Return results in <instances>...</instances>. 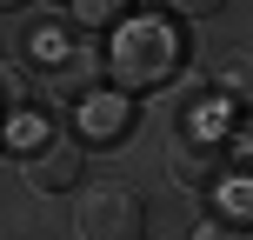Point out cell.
Returning a JSON list of instances; mask_svg holds the SVG:
<instances>
[{"instance_id":"obj_1","label":"cell","mask_w":253,"mask_h":240,"mask_svg":"<svg viewBox=\"0 0 253 240\" xmlns=\"http://www.w3.org/2000/svg\"><path fill=\"white\" fill-rule=\"evenodd\" d=\"M180 67H187V40H180L173 20H160V13H147V20H120L114 27V47H107V80H114V94H160L180 80Z\"/></svg>"},{"instance_id":"obj_2","label":"cell","mask_w":253,"mask_h":240,"mask_svg":"<svg viewBox=\"0 0 253 240\" xmlns=\"http://www.w3.org/2000/svg\"><path fill=\"white\" fill-rule=\"evenodd\" d=\"M233 140L213 134V107H200V114H187L173 127V147H167V174H173V187L200 193V200H213V193H227L233 180Z\"/></svg>"},{"instance_id":"obj_3","label":"cell","mask_w":253,"mask_h":240,"mask_svg":"<svg viewBox=\"0 0 253 240\" xmlns=\"http://www.w3.org/2000/svg\"><path fill=\"white\" fill-rule=\"evenodd\" d=\"M74 227H80V240H140L147 234V200L120 180H93L74 207Z\"/></svg>"},{"instance_id":"obj_4","label":"cell","mask_w":253,"mask_h":240,"mask_svg":"<svg viewBox=\"0 0 253 240\" xmlns=\"http://www.w3.org/2000/svg\"><path fill=\"white\" fill-rule=\"evenodd\" d=\"M80 174H87V147H80V134H40L34 153H27V187L40 193H74Z\"/></svg>"},{"instance_id":"obj_5","label":"cell","mask_w":253,"mask_h":240,"mask_svg":"<svg viewBox=\"0 0 253 240\" xmlns=\"http://www.w3.org/2000/svg\"><path fill=\"white\" fill-rule=\"evenodd\" d=\"M100 74H107V53L80 47V40H67L53 60H40V87H47L53 100H74V107L93 100V80H100Z\"/></svg>"},{"instance_id":"obj_6","label":"cell","mask_w":253,"mask_h":240,"mask_svg":"<svg viewBox=\"0 0 253 240\" xmlns=\"http://www.w3.org/2000/svg\"><path fill=\"white\" fill-rule=\"evenodd\" d=\"M133 120H140V107L126 100V94H93L87 107H80V147H100V140H126L133 134Z\"/></svg>"},{"instance_id":"obj_7","label":"cell","mask_w":253,"mask_h":240,"mask_svg":"<svg viewBox=\"0 0 253 240\" xmlns=\"http://www.w3.org/2000/svg\"><path fill=\"white\" fill-rule=\"evenodd\" d=\"M220 94L253 114V47H247V53H227V67H220Z\"/></svg>"},{"instance_id":"obj_8","label":"cell","mask_w":253,"mask_h":240,"mask_svg":"<svg viewBox=\"0 0 253 240\" xmlns=\"http://www.w3.org/2000/svg\"><path fill=\"white\" fill-rule=\"evenodd\" d=\"M74 20L80 27H120L126 20V0H74Z\"/></svg>"},{"instance_id":"obj_9","label":"cell","mask_w":253,"mask_h":240,"mask_svg":"<svg viewBox=\"0 0 253 240\" xmlns=\"http://www.w3.org/2000/svg\"><path fill=\"white\" fill-rule=\"evenodd\" d=\"M193 240H253V227H247V220H240V227H233V220H207Z\"/></svg>"},{"instance_id":"obj_10","label":"cell","mask_w":253,"mask_h":240,"mask_svg":"<svg viewBox=\"0 0 253 240\" xmlns=\"http://www.w3.org/2000/svg\"><path fill=\"white\" fill-rule=\"evenodd\" d=\"M167 7H173L180 20H213V13L227 7V0H167Z\"/></svg>"},{"instance_id":"obj_11","label":"cell","mask_w":253,"mask_h":240,"mask_svg":"<svg viewBox=\"0 0 253 240\" xmlns=\"http://www.w3.org/2000/svg\"><path fill=\"white\" fill-rule=\"evenodd\" d=\"M233 160H253V127L240 134V147H233Z\"/></svg>"},{"instance_id":"obj_12","label":"cell","mask_w":253,"mask_h":240,"mask_svg":"<svg viewBox=\"0 0 253 240\" xmlns=\"http://www.w3.org/2000/svg\"><path fill=\"white\" fill-rule=\"evenodd\" d=\"M13 7H20V0H0V13H13Z\"/></svg>"},{"instance_id":"obj_13","label":"cell","mask_w":253,"mask_h":240,"mask_svg":"<svg viewBox=\"0 0 253 240\" xmlns=\"http://www.w3.org/2000/svg\"><path fill=\"white\" fill-rule=\"evenodd\" d=\"M47 7H74V0H47Z\"/></svg>"}]
</instances>
